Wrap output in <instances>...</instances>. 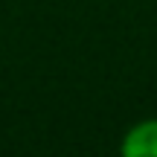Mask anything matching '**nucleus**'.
Returning <instances> with one entry per match:
<instances>
[{
  "label": "nucleus",
  "instance_id": "nucleus-1",
  "mask_svg": "<svg viewBox=\"0 0 157 157\" xmlns=\"http://www.w3.org/2000/svg\"><path fill=\"white\" fill-rule=\"evenodd\" d=\"M119 157H157V117L140 119L125 131Z\"/></svg>",
  "mask_w": 157,
  "mask_h": 157
}]
</instances>
